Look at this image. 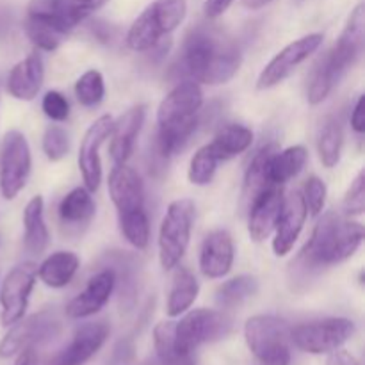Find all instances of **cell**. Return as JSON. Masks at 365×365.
Segmentation results:
<instances>
[{"instance_id": "cell-1", "label": "cell", "mask_w": 365, "mask_h": 365, "mask_svg": "<svg viewBox=\"0 0 365 365\" xmlns=\"http://www.w3.org/2000/svg\"><path fill=\"white\" fill-rule=\"evenodd\" d=\"M364 241L362 223L349 221L337 212H327L319 220L302 252L291 264L292 284L309 282L324 267L335 266L356 253Z\"/></svg>"}, {"instance_id": "cell-2", "label": "cell", "mask_w": 365, "mask_h": 365, "mask_svg": "<svg viewBox=\"0 0 365 365\" xmlns=\"http://www.w3.org/2000/svg\"><path fill=\"white\" fill-rule=\"evenodd\" d=\"M241 66L239 46L210 27H196L185 38L180 53V71L189 81L209 86L227 84Z\"/></svg>"}, {"instance_id": "cell-3", "label": "cell", "mask_w": 365, "mask_h": 365, "mask_svg": "<svg viewBox=\"0 0 365 365\" xmlns=\"http://www.w3.org/2000/svg\"><path fill=\"white\" fill-rule=\"evenodd\" d=\"M203 93L198 82L184 81L175 86L157 109V150L163 157H173L198 128Z\"/></svg>"}, {"instance_id": "cell-4", "label": "cell", "mask_w": 365, "mask_h": 365, "mask_svg": "<svg viewBox=\"0 0 365 365\" xmlns=\"http://www.w3.org/2000/svg\"><path fill=\"white\" fill-rule=\"evenodd\" d=\"M365 43V7L359 4L349 14V20L330 52L316 64L309 81V98L310 106L324 102L335 86L339 84L346 71L356 63L364 52Z\"/></svg>"}, {"instance_id": "cell-5", "label": "cell", "mask_w": 365, "mask_h": 365, "mask_svg": "<svg viewBox=\"0 0 365 365\" xmlns=\"http://www.w3.org/2000/svg\"><path fill=\"white\" fill-rule=\"evenodd\" d=\"M187 14L185 0H155L134 20L127 32V45L134 52H146L171 34Z\"/></svg>"}, {"instance_id": "cell-6", "label": "cell", "mask_w": 365, "mask_h": 365, "mask_svg": "<svg viewBox=\"0 0 365 365\" xmlns=\"http://www.w3.org/2000/svg\"><path fill=\"white\" fill-rule=\"evenodd\" d=\"M248 349L255 365H289L291 362V324L278 316H253L245 324Z\"/></svg>"}, {"instance_id": "cell-7", "label": "cell", "mask_w": 365, "mask_h": 365, "mask_svg": "<svg viewBox=\"0 0 365 365\" xmlns=\"http://www.w3.org/2000/svg\"><path fill=\"white\" fill-rule=\"evenodd\" d=\"M195 203L189 198L175 200L168 205L159 228V260L163 269L171 271L178 266L191 241Z\"/></svg>"}, {"instance_id": "cell-8", "label": "cell", "mask_w": 365, "mask_h": 365, "mask_svg": "<svg viewBox=\"0 0 365 365\" xmlns=\"http://www.w3.org/2000/svg\"><path fill=\"white\" fill-rule=\"evenodd\" d=\"M232 330V319L220 310L195 309L175 323V348L180 355L192 356L200 346L227 337Z\"/></svg>"}, {"instance_id": "cell-9", "label": "cell", "mask_w": 365, "mask_h": 365, "mask_svg": "<svg viewBox=\"0 0 365 365\" xmlns=\"http://www.w3.org/2000/svg\"><path fill=\"white\" fill-rule=\"evenodd\" d=\"M355 323L346 317H327L291 328V342L312 355H324L341 349L355 335Z\"/></svg>"}, {"instance_id": "cell-10", "label": "cell", "mask_w": 365, "mask_h": 365, "mask_svg": "<svg viewBox=\"0 0 365 365\" xmlns=\"http://www.w3.org/2000/svg\"><path fill=\"white\" fill-rule=\"evenodd\" d=\"M61 319L53 310H41L11 324L0 341V359H11L25 348L46 344L61 334Z\"/></svg>"}, {"instance_id": "cell-11", "label": "cell", "mask_w": 365, "mask_h": 365, "mask_svg": "<svg viewBox=\"0 0 365 365\" xmlns=\"http://www.w3.org/2000/svg\"><path fill=\"white\" fill-rule=\"evenodd\" d=\"M32 155L27 138L20 130H9L0 146V195L14 200L27 184L31 175Z\"/></svg>"}, {"instance_id": "cell-12", "label": "cell", "mask_w": 365, "mask_h": 365, "mask_svg": "<svg viewBox=\"0 0 365 365\" xmlns=\"http://www.w3.org/2000/svg\"><path fill=\"white\" fill-rule=\"evenodd\" d=\"M323 39L321 32H314V34L303 36V38L294 39L287 46H284L260 71L259 78H257V89L266 91V89L282 84L285 78L294 73L299 64L305 63L323 45Z\"/></svg>"}, {"instance_id": "cell-13", "label": "cell", "mask_w": 365, "mask_h": 365, "mask_svg": "<svg viewBox=\"0 0 365 365\" xmlns=\"http://www.w3.org/2000/svg\"><path fill=\"white\" fill-rule=\"evenodd\" d=\"M38 278V266L32 262H24L13 267L6 274L0 289V303H2V327L9 328L25 316L29 307V298Z\"/></svg>"}, {"instance_id": "cell-14", "label": "cell", "mask_w": 365, "mask_h": 365, "mask_svg": "<svg viewBox=\"0 0 365 365\" xmlns=\"http://www.w3.org/2000/svg\"><path fill=\"white\" fill-rule=\"evenodd\" d=\"M107 2L109 0H32L27 14L53 25L57 31L66 34L89 14L102 9Z\"/></svg>"}, {"instance_id": "cell-15", "label": "cell", "mask_w": 365, "mask_h": 365, "mask_svg": "<svg viewBox=\"0 0 365 365\" xmlns=\"http://www.w3.org/2000/svg\"><path fill=\"white\" fill-rule=\"evenodd\" d=\"M114 120L109 114L96 118L82 138L78 146V171L84 180V187L89 192H96L102 182V159H100V148L110 135Z\"/></svg>"}, {"instance_id": "cell-16", "label": "cell", "mask_w": 365, "mask_h": 365, "mask_svg": "<svg viewBox=\"0 0 365 365\" xmlns=\"http://www.w3.org/2000/svg\"><path fill=\"white\" fill-rule=\"evenodd\" d=\"M109 331L110 328L106 321L82 324L75 331L70 344L61 349V351H57L45 365H84L106 344Z\"/></svg>"}, {"instance_id": "cell-17", "label": "cell", "mask_w": 365, "mask_h": 365, "mask_svg": "<svg viewBox=\"0 0 365 365\" xmlns=\"http://www.w3.org/2000/svg\"><path fill=\"white\" fill-rule=\"evenodd\" d=\"M307 216H309V210L303 202L302 191H292L289 196H284L280 217H278L277 227H274V255L285 257L287 253H291L296 241L299 239L303 227H305Z\"/></svg>"}, {"instance_id": "cell-18", "label": "cell", "mask_w": 365, "mask_h": 365, "mask_svg": "<svg viewBox=\"0 0 365 365\" xmlns=\"http://www.w3.org/2000/svg\"><path fill=\"white\" fill-rule=\"evenodd\" d=\"M116 287V273L113 269H102L89 278L84 291L78 292L66 305V316L70 319H86L98 314L109 303Z\"/></svg>"}, {"instance_id": "cell-19", "label": "cell", "mask_w": 365, "mask_h": 365, "mask_svg": "<svg viewBox=\"0 0 365 365\" xmlns=\"http://www.w3.org/2000/svg\"><path fill=\"white\" fill-rule=\"evenodd\" d=\"M282 205H284V192L282 185H271L269 189L260 192L248 210V234L252 241L262 242L274 232L277 221L280 217Z\"/></svg>"}, {"instance_id": "cell-20", "label": "cell", "mask_w": 365, "mask_h": 365, "mask_svg": "<svg viewBox=\"0 0 365 365\" xmlns=\"http://www.w3.org/2000/svg\"><path fill=\"white\" fill-rule=\"evenodd\" d=\"M234 241L227 230H214L203 239L200 250V271L203 277L217 280L230 273L234 266Z\"/></svg>"}, {"instance_id": "cell-21", "label": "cell", "mask_w": 365, "mask_h": 365, "mask_svg": "<svg viewBox=\"0 0 365 365\" xmlns=\"http://www.w3.org/2000/svg\"><path fill=\"white\" fill-rule=\"evenodd\" d=\"M109 195L118 214L145 209V185L134 168L118 164L109 175Z\"/></svg>"}, {"instance_id": "cell-22", "label": "cell", "mask_w": 365, "mask_h": 365, "mask_svg": "<svg viewBox=\"0 0 365 365\" xmlns=\"http://www.w3.org/2000/svg\"><path fill=\"white\" fill-rule=\"evenodd\" d=\"M146 118V107L145 106H134L128 110H125L120 118L113 123V130H110V157H113L114 164H127L130 159L132 152H134L135 139H138L139 132H141L143 123Z\"/></svg>"}, {"instance_id": "cell-23", "label": "cell", "mask_w": 365, "mask_h": 365, "mask_svg": "<svg viewBox=\"0 0 365 365\" xmlns=\"http://www.w3.org/2000/svg\"><path fill=\"white\" fill-rule=\"evenodd\" d=\"M45 78V68H43V59L39 53H31L20 63L14 64L13 70L7 77V91L16 100H34L38 96L39 89Z\"/></svg>"}, {"instance_id": "cell-24", "label": "cell", "mask_w": 365, "mask_h": 365, "mask_svg": "<svg viewBox=\"0 0 365 365\" xmlns=\"http://www.w3.org/2000/svg\"><path fill=\"white\" fill-rule=\"evenodd\" d=\"M59 220L68 232H78L88 227L95 217V200L86 187H75L59 203Z\"/></svg>"}, {"instance_id": "cell-25", "label": "cell", "mask_w": 365, "mask_h": 365, "mask_svg": "<svg viewBox=\"0 0 365 365\" xmlns=\"http://www.w3.org/2000/svg\"><path fill=\"white\" fill-rule=\"evenodd\" d=\"M277 150L274 143L264 145L262 148L257 150L253 159L250 160V166L245 175V185H242V202L248 207L260 192L273 185L269 180V163Z\"/></svg>"}, {"instance_id": "cell-26", "label": "cell", "mask_w": 365, "mask_h": 365, "mask_svg": "<svg viewBox=\"0 0 365 365\" xmlns=\"http://www.w3.org/2000/svg\"><path fill=\"white\" fill-rule=\"evenodd\" d=\"M24 246L31 255H41L50 241L45 223V202L43 196H34L24 210Z\"/></svg>"}, {"instance_id": "cell-27", "label": "cell", "mask_w": 365, "mask_h": 365, "mask_svg": "<svg viewBox=\"0 0 365 365\" xmlns=\"http://www.w3.org/2000/svg\"><path fill=\"white\" fill-rule=\"evenodd\" d=\"M78 257L71 252H56L46 257L38 267V277L46 287L63 289L73 280L78 269Z\"/></svg>"}, {"instance_id": "cell-28", "label": "cell", "mask_w": 365, "mask_h": 365, "mask_svg": "<svg viewBox=\"0 0 365 365\" xmlns=\"http://www.w3.org/2000/svg\"><path fill=\"white\" fill-rule=\"evenodd\" d=\"M200 284L187 267H177L173 274L170 296H168L166 312L170 317H178L187 312L198 298Z\"/></svg>"}, {"instance_id": "cell-29", "label": "cell", "mask_w": 365, "mask_h": 365, "mask_svg": "<svg viewBox=\"0 0 365 365\" xmlns=\"http://www.w3.org/2000/svg\"><path fill=\"white\" fill-rule=\"evenodd\" d=\"M252 143L253 132L248 127L230 123L220 128V132L214 135V141L209 143V146L214 152V155L217 157V160L221 163V160L234 159V157L245 153L252 146Z\"/></svg>"}, {"instance_id": "cell-30", "label": "cell", "mask_w": 365, "mask_h": 365, "mask_svg": "<svg viewBox=\"0 0 365 365\" xmlns=\"http://www.w3.org/2000/svg\"><path fill=\"white\" fill-rule=\"evenodd\" d=\"M309 160V152L305 146L296 145L285 150H277L269 163V180L273 185L287 184L291 178L298 177Z\"/></svg>"}, {"instance_id": "cell-31", "label": "cell", "mask_w": 365, "mask_h": 365, "mask_svg": "<svg viewBox=\"0 0 365 365\" xmlns=\"http://www.w3.org/2000/svg\"><path fill=\"white\" fill-rule=\"evenodd\" d=\"M257 292H259L257 278L250 277V274H241V277H235L220 285L216 292V302L221 309L230 310L241 307L246 299L253 298Z\"/></svg>"}, {"instance_id": "cell-32", "label": "cell", "mask_w": 365, "mask_h": 365, "mask_svg": "<svg viewBox=\"0 0 365 365\" xmlns=\"http://www.w3.org/2000/svg\"><path fill=\"white\" fill-rule=\"evenodd\" d=\"M342 143H344V134H342L341 123L334 118H328L321 127L319 139H317V152H319L323 166H337L339 160H341Z\"/></svg>"}, {"instance_id": "cell-33", "label": "cell", "mask_w": 365, "mask_h": 365, "mask_svg": "<svg viewBox=\"0 0 365 365\" xmlns=\"http://www.w3.org/2000/svg\"><path fill=\"white\" fill-rule=\"evenodd\" d=\"M120 230L123 237L130 242L134 248L146 250L150 242V221L145 209L130 210V212L118 214Z\"/></svg>"}, {"instance_id": "cell-34", "label": "cell", "mask_w": 365, "mask_h": 365, "mask_svg": "<svg viewBox=\"0 0 365 365\" xmlns=\"http://www.w3.org/2000/svg\"><path fill=\"white\" fill-rule=\"evenodd\" d=\"M25 32H27V38L31 39L32 45L45 50V52H53V50L59 48L64 36L53 25L46 24V21L39 20V18L29 16V14L27 20H25Z\"/></svg>"}, {"instance_id": "cell-35", "label": "cell", "mask_w": 365, "mask_h": 365, "mask_svg": "<svg viewBox=\"0 0 365 365\" xmlns=\"http://www.w3.org/2000/svg\"><path fill=\"white\" fill-rule=\"evenodd\" d=\"M75 96L84 107H96L106 96V82L98 70H88L75 82Z\"/></svg>"}, {"instance_id": "cell-36", "label": "cell", "mask_w": 365, "mask_h": 365, "mask_svg": "<svg viewBox=\"0 0 365 365\" xmlns=\"http://www.w3.org/2000/svg\"><path fill=\"white\" fill-rule=\"evenodd\" d=\"M217 164H220V160L214 155L210 146H202V148L192 155L191 164H189V182H191L192 185L210 184V180H212L214 175H216Z\"/></svg>"}, {"instance_id": "cell-37", "label": "cell", "mask_w": 365, "mask_h": 365, "mask_svg": "<svg viewBox=\"0 0 365 365\" xmlns=\"http://www.w3.org/2000/svg\"><path fill=\"white\" fill-rule=\"evenodd\" d=\"M43 152H45L46 159L57 163V160L64 159L70 152V135L59 125H50L43 134Z\"/></svg>"}, {"instance_id": "cell-38", "label": "cell", "mask_w": 365, "mask_h": 365, "mask_svg": "<svg viewBox=\"0 0 365 365\" xmlns=\"http://www.w3.org/2000/svg\"><path fill=\"white\" fill-rule=\"evenodd\" d=\"M175 323L173 321H163L153 328V342H155V353L159 359L164 360H182L189 356L180 355L175 348Z\"/></svg>"}, {"instance_id": "cell-39", "label": "cell", "mask_w": 365, "mask_h": 365, "mask_svg": "<svg viewBox=\"0 0 365 365\" xmlns=\"http://www.w3.org/2000/svg\"><path fill=\"white\" fill-rule=\"evenodd\" d=\"M327 184L319 177H316V175L309 177V180L305 182V187H303L302 196L310 216L316 217L323 212L324 203H327Z\"/></svg>"}, {"instance_id": "cell-40", "label": "cell", "mask_w": 365, "mask_h": 365, "mask_svg": "<svg viewBox=\"0 0 365 365\" xmlns=\"http://www.w3.org/2000/svg\"><path fill=\"white\" fill-rule=\"evenodd\" d=\"M344 210L349 216H360L365 210V173L356 175L344 196Z\"/></svg>"}, {"instance_id": "cell-41", "label": "cell", "mask_w": 365, "mask_h": 365, "mask_svg": "<svg viewBox=\"0 0 365 365\" xmlns=\"http://www.w3.org/2000/svg\"><path fill=\"white\" fill-rule=\"evenodd\" d=\"M41 109L53 121H66L70 116V103H68L66 96L59 91L46 93L43 96Z\"/></svg>"}, {"instance_id": "cell-42", "label": "cell", "mask_w": 365, "mask_h": 365, "mask_svg": "<svg viewBox=\"0 0 365 365\" xmlns=\"http://www.w3.org/2000/svg\"><path fill=\"white\" fill-rule=\"evenodd\" d=\"M351 127L356 134H364L365 132V110H364V95L356 98L355 106L351 110Z\"/></svg>"}, {"instance_id": "cell-43", "label": "cell", "mask_w": 365, "mask_h": 365, "mask_svg": "<svg viewBox=\"0 0 365 365\" xmlns=\"http://www.w3.org/2000/svg\"><path fill=\"white\" fill-rule=\"evenodd\" d=\"M234 0H205V6H203V11H205V16L210 18V20H216L221 14H225L228 11V7L232 6Z\"/></svg>"}, {"instance_id": "cell-44", "label": "cell", "mask_w": 365, "mask_h": 365, "mask_svg": "<svg viewBox=\"0 0 365 365\" xmlns=\"http://www.w3.org/2000/svg\"><path fill=\"white\" fill-rule=\"evenodd\" d=\"M327 365H360L359 360L348 351H331L330 359H328Z\"/></svg>"}, {"instance_id": "cell-45", "label": "cell", "mask_w": 365, "mask_h": 365, "mask_svg": "<svg viewBox=\"0 0 365 365\" xmlns=\"http://www.w3.org/2000/svg\"><path fill=\"white\" fill-rule=\"evenodd\" d=\"M14 365H38V353L36 348H25L16 355V362Z\"/></svg>"}, {"instance_id": "cell-46", "label": "cell", "mask_w": 365, "mask_h": 365, "mask_svg": "<svg viewBox=\"0 0 365 365\" xmlns=\"http://www.w3.org/2000/svg\"><path fill=\"white\" fill-rule=\"evenodd\" d=\"M138 365H195V360H192V356H189V359H182V360H164V359H159V356H153V359L145 360V362Z\"/></svg>"}, {"instance_id": "cell-47", "label": "cell", "mask_w": 365, "mask_h": 365, "mask_svg": "<svg viewBox=\"0 0 365 365\" xmlns=\"http://www.w3.org/2000/svg\"><path fill=\"white\" fill-rule=\"evenodd\" d=\"M271 0H242V4H245L246 7H250V9H260V7H264Z\"/></svg>"}]
</instances>
